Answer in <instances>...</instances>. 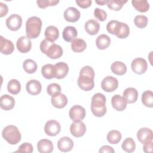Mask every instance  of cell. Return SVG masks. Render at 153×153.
<instances>
[{"label": "cell", "mask_w": 153, "mask_h": 153, "mask_svg": "<svg viewBox=\"0 0 153 153\" xmlns=\"http://www.w3.org/2000/svg\"><path fill=\"white\" fill-rule=\"evenodd\" d=\"M61 130L60 123L54 120H51L46 122L44 126V132L50 136L57 135Z\"/></svg>", "instance_id": "9c48e42d"}, {"label": "cell", "mask_w": 153, "mask_h": 153, "mask_svg": "<svg viewBox=\"0 0 153 153\" xmlns=\"http://www.w3.org/2000/svg\"><path fill=\"white\" fill-rule=\"evenodd\" d=\"M55 78L57 79L64 78L69 72L68 65L65 62H58L54 65Z\"/></svg>", "instance_id": "d6986e66"}, {"label": "cell", "mask_w": 153, "mask_h": 153, "mask_svg": "<svg viewBox=\"0 0 153 153\" xmlns=\"http://www.w3.org/2000/svg\"><path fill=\"white\" fill-rule=\"evenodd\" d=\"M122 149L127 152H133L136 148V143L131 137L126 138L121 145Z\"/></svg>", "instance_id": "8d00e7d4"}, {"label": "cell", "mask_w": 153, "mask_h": 153, "mask_svg": "<svg viewBox=\"0 0 153 153\" xmlns=\"http://www.w3.org/2000/svg\"><path fill=\"white\" fill-rule=\"evenodd\" d=\"M75 2L81 8H87L91 5L92 2L91 0H77Z\"/></svg>", "instance_id": "f6af8a7d"}, {"label": "cell", "mask_w": 153, "mask_h": 153, "mask_svg": "<svg viewBox=\"0 0 153 153\" xmlns=\"http://www.w3.org/2000/svg\"><path fill=\"white\" fill-rule=\"evenodd\" d=\"M26 89L28 93L31 95H37L41 91L42 85L39 81L36 79L29 81L26 85Z\"/></svg>", "instance_id": "e0dca14e"}, {"label": "cell", "mask_w": 153, "mask_h": 153, "mask_svg": "<svg viewBox=\"0 0 153 153\" xmlns=\"http://www.w3.org/2000/svg\"><path fill=\"white\" fill-rule=\"evenodd\" d=\"M51 102L53 106L58 109L65 108L68 103L67 97L63 93H59L51 97Z\"/></svg>", "instance_id": "ac0fdd59"}, {"label": "cell", "mask_w": 153, "mask_h": 153, "mask_svg": "<svg viewBox=\"0 0 153 153\" xmlns=\"http://www.w3.org/2000/svg\"><path fill=\"white\" fill-rule=\"evenodd\" d=\"M24 71L27 74H33L37 69V64L32 59H26L23 63Z\"/></svg>", "instance_id": "836d02e7"}, {"label": "cell", "mask_w": 153, "mask_h": 153, "mask_svg": "<svg viewBox=\"0 0 153 153\" xmlns=\"http://www.w3.org/2000/svg\"><path fill=\"white\" fill-rule=\"evenodd\" d=\"M70 131L74 137H79L85 134L86 131V126L81 121H74L70 126Z\"/></svg>", "instance_id": "7c38bea8"}, {"label": "cell", "mask_w": 153, "mask_h": 153, "mask_svg": "<svg viewBox=\"0 0 153 153\" xmlns=\"http://www.w3.org/2000/svg\"><path fill=\"white\" fill-rule=\"evenodd\" d=\"M130 34L129 26L125 23L120 22L117 26L115 35L120 39H124Z\"/></svg>", "instance_id": "484cf974"}, {"label": "cell", "mask_w": 153, "mask_h": 153, "mask_svg": "<svg viewBox=\"0 0 153 153\" xmlns=\"http://www.w3.org/2000/svg\"><path fill=\"white\" fill-rule=\"evenodd\" d=\"M118 86L117 79L112 76H107L103 79L101 82L102 88L106 92H112L115 91Z\"/></svg>", "instance_id": "52a82bcc"}, {"label": "cell", "mask_w": 153, "mask_h": 153, "mask_svg": "<svg viewBox=\"0 0 153 153\" xmlns=\"http://www.w3.org/2000/svg\"><path fill=\"white\" fill-rule=\"evenodd\" d=\"M41 74L46 79H52L55 78L54 65L52 64H46L42 66Z\"/></svg>", "instance_id": "1f68e13d"}, {"label": "cell", "mask_w": 153, "mask_h": 153, "mask_svg": "<svg viewBox=\"0 0 153 153\" xmlns=\"http://www.w3.org/2000/svg\"><path fill=\"white\" fill-rule=\"evenodd\" d=\"M16 152H27L31 153L33 152V146L30 143L25 142L22 143L19 149L16 151Z\"/></svg>", "instance_id": "7bdbcfd3"}, {"label": "cell", "mask_w": 153, "mask_h": 153, "mask_svg": "<svg viewBox=\"0 0 153 153\" xmlns=\"http://www.w3.org/2000/svg\"><path fill=\"white\" fill-rule=\"evenodd\" d=\"M132 71L137 74L140 75L144 74L148 68V64L146 61L141 57L134 59L131 64Z\"/></svg>", "instance_id": "ba28073f"}, {"label": "cell", "mask_w": 153, "mask_h": 153, "mask_svg": "<svg viewBox=\"0 0 153 153\" xmlns=\"http://www.w3.org/2000/svg\"><path fill=\"white\" fill-rule=\"evenodd\" d=\"M40 50L44 54L52 59L60 58L63 55V49L61 46L47 39H44L41 42Z\"/></svg>", "instance_id": "7a4b0ae2"}, {"label": "cell", "mask_w": 153, "mask_h": 153, "mask_svg": "<svg viewBox=\"0 0 153 153\" xmlns=\"http://www.w3.org/2000/svg\"><path fill=\"white\" fill-rule=\"evenodd\" d=\"M15 105V100L14 97L8 95L4 94L0 98V106L5 111L12 109Z\"/></svg>", "instance_id": "ffe728a7"}, {"label": "cell", "mask_w": 153, "mask_h": 153, "mask_svg": "<svg viewBox=\"0 0 153 153\" xmlns=\"http://www.w3.org/2000/svg\"><path fill=\"white\" fill-rule=\"evenodd\" d=\"M114 152L115 151L112 147L108 145H103L99 150V152L100 153H114Z\"/></svg>", "instance_id": "c3c4849f"}, {"label": "cell", "mask_w": 153, "mask_h": 153, "mask_svg": "<svg viewBox=\"0 0 153 153\" xmlns=\"http://www.w3.org/2000/svg\"><path fill=\"white\" fill-rule=\"evenodd\" d=\"M78 35L76 29L71 26H66L64 28L62 32V36L66 42H72Z\"/></svg>", "instance_id": "603a6c76"}, {"label": "cell", "mask_w": 153, "mask_h": 153, "mask_svg": "<svg viewBox=\"0 0 153 153\" xmlns=\"http://www.w3.org/2000/svg\"><path fill=\"white\" fill-rule=\"evenodd\" d=\"M2 136L11 145H16L21 140L20 132L18 128L13 125H9L4 128L2 131Z\"/></svg>", "instance_id": "5b68a950"}, {"label": "cell", "mask_w": 153, "mask_h": 153, "mask_svg": "<svg viewBox=\"0 0 153 153\" xmlns=\"http://www.w3.org/2000/svg\"><path fill=\"white\" fill-rule=\"evenodd\" d=\"M0 40H1V48H0L1 53L5 55H8L11 54L14 50V46L12 41L4 38L2 36H0Z\"/></svg>", "instance_id": "44dd1931"}, {"label": "cell", "mask_w": 153, "mask_h": 153, "mask_svg": "<svg viewBox=\"0 0 153 153\" xmlns=\"http://www.w3.org/2000/svg\"><path fill=\"white\" fill-rule=\"evenodd\" d=\"M137 138L143 144L148 141L152 140L153 133L152 130L147 127L140 128L137 132Z\"/></svg>", "instance_id": "4fadbf2b"}, {"label": "cell", "mask_w": 153, "mask_h": 153, "mask_svg": "<svg viewBox=\"0 0 153 153\" xmlns=\"http://www.w3.org/2000/svg\"><path fill=\"white\" fill-rule=\"evenodd\" d=\"M42 25L40 18L36 16L29 17L26 22V36L30 39H35L38 37L41 33Z\"/></svg>", "instance_id": "277c9868"}, {"label": "cell", "mask_w": 153, "mask_h": 153, "mask_svg": "<svg viewBox=\"0 0 153 153\" xmlns=\"http://www.w3.org/2000/svg\"><path fill=\"white\" fill-rule=\"evenodd\" d=\"M111 104L115 110L123 111L126 108L127 102L124 97L119 94H115L111 99Z\"/></svg>", "instance_id": "9a60e30c"}, {"label": "cell", "mask_w": 153, "mask_h": 153, "mask_svg": "<svg viewBox=\"0 0 153 153\" xmlns=\"http://www.w3.org/2000/svg\"><path fill=\"white\" fill-rule=\"evenodd\" d=\"M84 27L87 33L91 35H95L99 31L100 24L96 20L91 19L85 23Z\"/></svg>", "instance_id": "cb8c5ba5"}, {"label": "cell", "mask_w": 153, "mask_h": 153, "mask_svg": "<svg viewBox=\"0 0 153 153\" xmlns=\"http://www.w3.org/2000/svg\"><path fill=\"white\" fill-rule=\"evenodd\" d=\"M7 89L11 94L16 95L20 91L21 84L17 79H12L8 82Z\"/></svg>", "instance_id": "d6a6232c"}, {"label": "cell", "mask_w": 153, "mask_h": 153, "mask_svg": "<svg viewBox=\"0 0 153 153\" xmlns=\"http://www.w3.org/2000/svg\"><path fill=\"white\" fill-rule=\"evenodd\" d=\"M111 44V39L107 35L102 34L99 35L96 41V44L98 49H106Z\"/></svg>", "instance_id": "83f0119b"}, {"label": "cell", "mask_w": 153, "mask_h": 153, "mask_svg": "<svg viewBox=\"0 0 153 153\" xmlns=\"http://www.w3.org/2000/svg\"><path fill=\"white\" fill-rule=\"evenodd\" d=\"M126 2H127V0H109L108 1L107 5L108 7L112 10L119 11Z\"/></svg>", "instance_id": "74e56055"}, {"label": "cell", "mask_w": 153, "mask_h": 153, "mask_svg": "<svg viewBox=\"0 0 153 153\" xmlns=\"http://www.w3.org/2000/svg\"><path fill=\"white\" fill-rule=\"evenodd\" d=\"M53 148L52 142L48 139H41L37 143V149L40 153H50L53 151Z\"/></svg>", "instance_id": "7402d4cb"}, {"label": "cell", "mask_w": 153, "mask_h": 153, "mask_svg": "<svg viewBox=\"0 0 153 153\" xmlns=\"http://www.w3.org/2000/svg\"><path fill=\"white\" fill-rule=\"evenodd\" d=\"M108 1H96V3L100 5H104L107 4Z\"/></svg>", "instance_id": "681fc988"}, {"label": "cell", "mask_w": 153, "mask_h": 153, "mask_svg": "<svg viewBox=\"0 0 153 153\" xmlns=\"http://www.w3.org/2000/svg\"><path fill=\"white\" fill-rule=\"evenodd\" d=\"M94 17L100 22L105 21L107 18V13L105 11L99 8H96L94 11Z\"/></svg>", "instance_id": "b9f144b4"}, {"label": "cell", "mask_w": 153, "mask_h": 153, "mask_svg": "<svg viewBox=\"0 0 153 153\" xmlns=\"http://www.w3.org/2000/svg\"><path fill=\"white\" fill-rule=\"evenodd\" d=\"M8 11V8L5 4L0 2V17H2L5 16Z\"/></svg>", "instance_id": "7dc6e473"}, {"label": "cell", "mask_w": 153, "mask_h": 153, "mask_svg": "<svg viewBox=\"0 0 153 153\" xmlns=\"http://www.w3.org/2000/svg\"><path fill=\"white\" fill-rule=\"evenodd\" d=\"M45 38L52 42L56 41L59 36V31L54 26H49L46 27L44 32Z\"/></svg>", "instance_id": "4316f807"}, {"label": "cell", "mask_w": 153, "mask_h": 153, "mask_svg": "<svg viewBox=\"0 0 153 153\" xmlns=\"http://www.w3.org/2000/svg\"><path fill=\"white\" fill-rule=\"evenodd\" d=\"M123 97L128 103H133L136 102L138 97V92L137 90L133 87H128L124 90Z\"/></svg>", "instance_id": "d4e9b609"}, {"label": "cell", "mask_w": 153, "mask_h": 153, "mask_svg": "<svg viewBox=\"0 0 153 153\" xmlns=\"http://www.w3.org/2000/svg\"><path fill=\"white\" fill-rule=\"evenodd\" d=\"M16 47L17 50L22 53L29 52L32 47V42L30 38L26 36H20L17 41Z\"/></svg>", "instance_id": "8fae6325"}, {"label": "cell", "mask_w": 153, "mask_h": 153, "mask_svg": "<svg viewBox=\"0 0 153 153\" xmlns=\"http://www.w3.org/2000/svg\"><path fill=\"white\" fill-rule=\"evenodd\" d=\"M47 92L52 97L61 92V87L57 83L50 84L47 87Z\"/></svg>", "instance_id": "ab89813d"}, {"label": "cell", "mask_w": 153, "mask_h": 153, "mask_svg": "<svg viewBox=\"0 0 153 153\" xmlns=\"http://www.w3.org/2000/svg\"><path fill=\"white\" fill-rule=\"evenodd\" d=\"M59 2L58 0H39L36 1L38 6L41 8H45L49 6H55Z\"/></svg>", "instance_id": "60d3db41"}, {"label": "cell", "mask_w": 153, "mask_h": 153, "mask_svg": "<svg viewBox=\"0 0 153 153\" xmlns=\"http://www.w3.org/2000/svg\"><path fill=\"white\" fill-rule=\"evenodd\" d=\"M112 72L117 75H123L127 72V66L125 63L120 61H116L111 66Z\"/></svg>", "instance_id": "f1b7e54d"}, {"label": "cell", "mask_w": 153, "mask_h": 153, "mask_svg": "<svg viewBox=\"0 0 153 153\" xmlns=\"http://www.w3.org/2000/svg\"><path fill=\"white\" fill-rule=\"evenodd\" d=\"M142 102L146 107H153V93L152 91L146 90L142 93Z\"/></svg>", "instance_id": "e575fe53"}, {"label": "cell", "mask_w": 153, "mask_h": 153, "mask_svg": "<svg viewBox=\"0 0 153 153\" xmlns=\"http://www.w3.org/2000/svg\"><path fill=\"white\" fill-rule=\"evenodd\" d=\"M106 97L100 93L94 94L91 98V110L93 115L97 117H102L107 111L106 107Z\"/></svg>", "instance_id": "3957f363"}, {"label": "cell", "mask_w": 153, "mask_h": 153, "mask_svg": "<svg viewBox=\"0 0 153 153\" xmlns=\"http://www.w3.org/2000/svg\"><path fill=\"white\" fill-rule=\"evenodd\" d=\"M121 133L117 130H112L107 134V140L111 144H117L121 139Z\"/></svg>", "instance_id": "d590c367"}, {"label": "cell", "mask_w": 153, "mask_h": 153, "mask_svg": "<svg viewBox=\"0 0 153 153\" xmlns=\"http://www.w3.org/2000/svg\"><path fill=\"white\" fill-rule=\"evenodd\" d=\"M148 22V17L143 15H137L134 17V25L139 28L142 29L145 27Z\"/></svg>", "instance_id": "f35d334b"}, {"label": "cell", "mask_w": 153, "mask_h": 153, "mask_svg": "<svg viewBox=\"0 0 153 153\" xmlns=\"http://www.w3.org/2000/svg\"><path fill=\"white\" fill-rule=\"evenodd\" d=\"M71 47L73 51L75 53H81L85 50L87 47V44L82 39L75 38L71 42Z\"/></svg>", "instance_id": "f546056e"}, {"label": "cell", "mask_w": 153, "mask_h": 153, "mask_svg": "<svg viewBox=\"0 0 153 153\" xmlns=\"http://www.w3.org/2000/svg\"><path fill=\"white\" fill-rule=\"evenodd\" d=\"M118 23H119V22L117 20H114L109 21L106 25L107 31L112 35H115Z\"/></svg>", "instance_id": "ee69618b"}, {"label": "cell", "mask_w": 153, "mask_h": 153, "mask_svg": "<svg viewBox=\"0 0 153 153\" xmlns=\"http://www.w3.org/2000/svg\"><path fill=\"white\" fill-rule=\"evenodd\" d=\"M74 142L69 137L64 136L61 137L57 142V148L62 152H68L72 149Z\"/></svg>", "instance_id": "2e32d148"}, {"label": "cell", "mask_w": 153, "mask_h": 153, "mask_svg": "<svg viewBox=\"0 0 153 153\" xmlns=\"http://www.w3.org/2000/svg\"><path fill=\"white\" fill-rule=\"evenodd\" d=\"M86 112L84 107L80 105H74L71 108L69 115L73 121H81L85 117Z\"/></svg>", "instance_id": "8992f818"}, {"label": "cell", "mask_w": 153, "mask_h": 153, "mask_svg": "<svg viewBox=\"0 0 153 153\" xmlns=\"http://www.w3.org/2000/svg\"><path fill=\"white\" fill-rule=\"evenodd\" d=\"M5 23L7 27L10 30L12 31H16L22 26V19L20 15L13 14L7 19Z\"/></svg>", "instance_id": "30bf717a"}, {"label": "cell", "mask_w": 153, "mask_h": 153, "mask_svg": "<svg viewBox=\"0 0 153 153\" xmlns=\"http://www.w3.org/2000/svg\"><path fill=\"white\" fill-rule=\"evenodd\" d=\"M63 16L67 22L74 23L79 19L81 14L78 9L73 7H70L65 10Z\"/></svg>", "instance_id": "5bb4252c"}, {"label": "cell", "mask_w": 153, "mask_h": 153, "mask_svg": "<svg viewBox=\"0 0 153 153\" xmlns=\"http://www.w3.org/2000/svg\"><path fill=\"white\" fill-rule=\"evenodd\" d=\"M94 71L90 66H85L81 70L78 79L79 87L84 91H90L94 87Z\"/></svg>", "instance_id": "6da1fadb"}, {"label": "cell", "mask_w": 153, "mask_h": 153, "mask_svg": "<svg viewBox=\"0 0 153 153\" xmlns=\"http://www.w3.org/2000/svg\"><path fill=\"white\" fill-rule=\"evenodd\" d=\"M152 140L148 141L143 143V150L146 153H152L153 151L152 149Z\"/></svg>", "instance_id": "bcb514c9"}, {"label": "cell", "mask_w": 153, "mask_h": 153, "mask_svg": "<svg viewBox=\"0 0 153 153\" xmlns=\"http://www.w3.org/2000/svg\"><path fill=\"white\" fill-rule=\"evenodd\" d=\"M133 7L138 11L145 13L149 9V4L146 0H132Z\"/></svg>", "instance_id": "4dcf8cb0"}]
</instances>
